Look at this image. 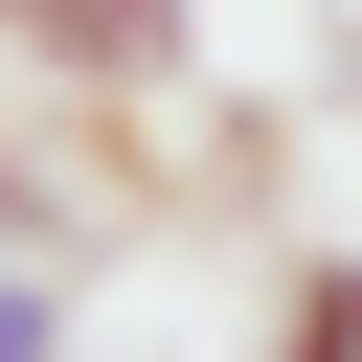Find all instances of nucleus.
<instances>
[{"label":"nucleus","instance_id":"f257e3e1","mask_svg":"<svg viewBox=\"0 0 362 362\" xmlns=\"http://www.w3.org/2000/svg\"><path fill=\"white\" fill-rule=\"evenodd\" d=\"M23 90H68V113H158L181 68H204V23L181 0H23V45H0Z\"/></svg>","mask_w":362,"mask_h":362},{"label":"nucleus","instance_id":"f03ea898","mask_svg":"<svg viewBox=\"0 0 362 362\" xmlns=\"http://www.w3.org/2000/svg\"><path fill=\"white\" fill-rule=\"evenodd\" d=\"M249 362H362V249H294V294H272Z\"/></svg>","mask_w":362,"mask_h":362},{"label":"nucleus","instance_id":"7ed1b4c3","mask_svg":"<svg viewBox=\"0 0 362 362\" xmlns=\"http://www.w3.org/2000/svg\"><path fill=\"white\" fill-rule=\"evenodd\" d=\"M0 362H68V294L45 272H0Z\"/></svg>","mask_w":362,"mask_h":362},{"label":"nucleus","instance_id":"20e7f679","mask_svg":"<svg viewBox=\"0 0 362 362\" xmlns=\"http://www.w3.org/2000/svg\"><path fill=\"white\" fill-rule=\"evenodd\" d=\"M0 45H23V0H0Z\"/></svg>","mask_w":362,"mask_h":362}]
</instances>
